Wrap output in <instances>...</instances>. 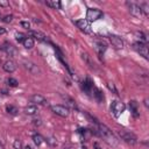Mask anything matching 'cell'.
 <instances>
[{
  "instance_id": "6da1fadb",
  "label": "cell",
  "mask_w": 149,
  "mask_h": 149,
  "mask_svg": "<svg viewBox=\"0 0 149 149\" xmlns=\"http://www.w3.org/2000/svg\"><path fill=\"white\" fill-rule=\"evenodd\" d=\"M125 109H126V106H125V104L121 102V101L115 100V101H113L112 105H111V112H112V114H113L115 118H119V116L125 112Z\"/></svg>"
},
{
  "instance_id": "7a4b0ae2",
  "label": "cell",
  "mask_w": 149,
  "mask_h": 149,
  "mask_svg": "<svg viewBox=\"0 0 149 149\" xmlns=\"http://www.w3.org/2000/svg\"><path fill=\"white\" fill-rule=\"evenodd\" d=\"M119 135H120V137L126 142V143H128V144H135L136 142H137V137L133 134V133H130V132H127V130H119Z\"/></svg>"
},
{
  "instance_id": "3957f363",
  "label": "cell",
  "mask_w": 149,
  "mask_h": 149,
  "mask_svg": "<svg viewBox=\"0 0 149 149\" xmlns=\"http://www.w3.org/2000/svg\"><path fill=\"white\" fill-rule=\"evenodd\" d=\"M101 16H102V12L100 9H97V8H88L87 12H86V20L88 22L97 21Z\"/></svg>"
},
{
  "instance_id": "277c9868",
  "label": "cell",
  "mask_w": 149,
  "mask_h": 149,
  "mask_svg": "<svg viewBox=\"0 0 149 149\" xmlns=\"http://www.w3.org/2000/svg\"><path fill=\"white\" fill-rule=\"evenodd\" d=\"M50 108H51V111H52L55 114H57V115H59V116H62V118H66V116H69V114H70V109H69V107H66V106L54 105V106H51Z\"/></svg>"
},
{
  "instance_id": "5b68a950",
  "label": "cell",
  "mask_w": 149,
  "mask_h": 149,
  "mask_svg": "<svg viewBox=\"0 0 149 149\" xmlns=\"http://www.w3.org/2000/svg\"><path fill=\"white\" fill-rule=\"evenodd\" d=\"M133 48H134V50H136V51H137V52H139L141 56H143V58L148 59L149 54H148V47L146 45V43H142V42H136V43H134Z\"/></svg>"
},
{
  "instance_id": "8992f818",
  "label": "cell",
  "mask_w": 149,
  "mask_h": 149,
  "mask_svg": "<svg viewBox=\"0 0 149 149\" xmlns=\"http://www.w3.org/2000/svg\"><path fill=\"white\" fill-rule=\"evenodd\" d=\"M76 26L84 33L86 34H92V29H91V26H90V22L86 20V19H81V20H78L76 21Z\"/></svg>"
},
{
  "instance_id": "52a82bcc",
  "label": "cell",
  "mask_w": 149,
  "mask_h": 149,
  "mask_svg": "<svg viewBox=\"0 0 149 149\" xmlns=\"http://www.w3.org/2000/svg\"><path fill=\"white\" fill-rule=\"evenodd\" d=\"M127 6L129 7V12H130L132 15L141 16L142 12H141V8H140V6L137 3H135V2H127Z\"/></svg>"
},
{
  "instance_id": "ba28073f",
  "label": "cell",
  "mask_w": 149,
  "mask_h": 149,
  "mask_svg": "<svg viewBox=\"0 0 149 149\" xmlns=\"http://www.w3.org/2000/svg\"><path fill=\"white\" fill-rule=\"evenodd\" d=\"M81 90H83L85 93L90 94V93L92 92V90H93V81H92L90 78H86V79L81 83Z\"/></svg>"
},
{
  "instance_id": "9c48e42d",
  "label": "cell",
  "mask_w": 149,
  "mask_h": 149,
  "mask_svg": "<svg viewBox=\"0 0 149 149\" xmlns=\"http://www.w3.org/2000/svg\"><path fill=\"white\" fill-rule=\"evenodd\" d=\"M109 41H111V43H112L116 49H122V48H123V41H122L119 36H116V35H111V36H109Z\"/></svg>"
},
{
  "instance_id": "30bf717a",
  "label": "cell",
  "mask_w": 149,
  "mask_h": 149,
  "mask_svg": "<svg viewBox=\"0 0 149 149\" xmlns=\"http://www.w3.org/2000/svg\"><path fill=\"white\" fill-rule=\"evenodd\" d=\"M30 101L34 102V104H37V105H47L48 104L47 99L43 95H41V94H34V95H31L30 97Z\"/></svg>"
},
{
  "instance_id": "8fae6325",
  "label": "cell",
  "mask_w": 149,
  "mask_h": 149,
  "mask_svg": "<svg viewBox=\"0 0 149 149\" xmlns=\"http://www.w3.org/2000/svg\"><path fill=\"white\" fill-rule=\"evenodd\" d=\"M2 68H3V70L6 71V72H8V73H12V72H14L15 70H16V64L13 62V61H6L5 63H3V65H2Z\"/></svg>"
},
{
  "instance_id": "7c38bea8",
  "label": "cell",
  "mask_w": 149,
  "mask_h": 149,
  "mask_svg": "<svg viewBox=\"0 0 149 149\" xmlns=\"http://www.w3.org/2000/svg\"><path fill=\"white\" fill-rule=\"evenodd\" d=\"M29 35L31 37H35L37 41H41V42H45L47 41V36L43 33L38 31V30H29Z\"/></svg>"
},
{
  "instance_id": "4fadbf2b",
  "label": "cell",
  "mask_w": 149,
  "mask_h": 149,
  "mask_svg": "<svg viewBox=\"0 0 149 149\" xmlns=\"http://www.w3.org/2000/svg\"><path fill=\"white\" fill-rule=\"evenodd\" d=\"M23 65H24V68H26L29 72H31V73H34V74L40 73V69H38L37 65H35L34 63H31V62H23Z\"/></svg>"
},
{
  "instance_id": "5bb4252c",
  "label": "cell",
  "mask_w": 149,
  "mask_h": 149,
  "mask_svg": "<svg viewBox=\"0 0 149 149\" xmlns=\"http://www.w3.org/2000/svg\"><path fill=\"white\" fill-rule=\"evenodd\" d=\"M129 109L133 114L134 118H137L140 115V112H139V104L135 101V100H132L129 101Z\"/></svg>"
},
{
  "instance_id": "9a60e30c",
  "label": "cell",
  "mask_w": 149,
  "mask_h": 149,
  "mask_svg": "<svg viewBox=\"0 0 149 149\" xmlns=\"http://www.w3.org/2000/svg\"><path fill=\"white\" fill-rule=\"evenodd\" d=\"M106 49H107L106 43H104L102 41H97L95 42V50H97V52L99 55H102L106 51Z\"/></svg>"
},
{
  "instance_id": "2e32d148",
  "label": "cell",
  "mask_w": 149,
  "mask_h": 149,
  "mask_svg": "<svg viewBox=\"0 0 149 149\" xmlns=\"http://www.w3.org/2000/svg\"><path fill=\"white\" fill-rule=\"evenodd\" d=\"M24 113L28 115H34L37 113V107L35 105H28L24 107Z\"/></svg>"
},
{
  "instance_id": "e0dca14e",
  "label": "cell",
  "mask_w": 149,
  "mask_h": 149,
  "mask_svg": "<svg viewBox=\"0 0 149 149\" xmlns=\"http://www.w3.org/2000/svg\"><path fill=\"white\" fill-rule=\"evenodd\" d=\"M22 43H23V47H24L26 49H31V48L34 47V40H33L31 37H26Z\"/></svg>"
},
{
  "instance_id": "ac0fdd59",
  "label": "cell",
  "mask_w": 149,
  "mask_h": 149,
  "mask_svg": "<svg viewBox=\"0 0 149 149\" xmlns=\"http://www.w3.org/2000/svg\"><path fill=\"white\" fill-rule=\"evenodd\" d=\"M81 58H83V61L90 66V68H93V63H92V61H91V57L88 56V54H86V52H83L81 54Z\"/></svg>"
},
{
  "instance_id": "d6986e66",
  "label": "cell",
  "mask_w": 149,
  "mask_h": 149,
  "mask_svg": "<svg viewBox=\"0 0 149 149\" xmlns=\"http://www.w3.org/2000/svg\"><path fill=\"white\" fill-rule=\"evenodd\" d=\"M3 50H5L9 56H13L14 52H15L13 45H10V44H8V43H5V44H3Z\"/></svg>"
},
{
  "instance_id": "ffe728a7",
  "label": "cell",
  "mask_w": 149,
  "mask_h": 149,
  "mask_svg": "<svg viewBox=\"0 0 149 149\" xmlns=\"http://www.w3.org/2000/svg\"><path fill=\"white\" fill-rule=\"evenodd\" d=\"M45 3H47V6H49V7H52V8H55V9H59V8H61V2H59V1H56V0L47 1Z\"/></svg>"
},
{
  "instance_id": "44dd1931",
  "label": "cell",
  "mask_w": 149,
  "mask_h": 149,
  "mask_svg": "<svg viewBox=\"0 0 149 149\" xmlns=\"http://www.w3.org/2000/svg\"><path fill=\"white\" fill-rule=\"evenodd\" d=\"M6 112L8 113V114H10V115H16L17 114V108L15 107V106H13V105H8L7 107H6Z\"/></svg>"
},
{
  "instance_id": "7402d4cb",
  "label": "cell",
  "mask_w": 149,
  "mask_h": 149,
  "mask_svg": "<svg viewBox=\"0 0 149 149\" xmlns=\"http://www.w3.org/2000/svg\"><path fill=\"white\" fill-rule=\"evenodd\" d=\"M33 141H34V143L38 147V146L42 144V142H43V137H42L40 134H35V135L33 136Z\"/></svg>"
},
{
  "instance_id": "603a6c76",
  "label": "cell",
  "mask_w": 149,
  "mask_h": 149,
  "mask_svg": "<svg viewBox=\"0 0 149 149\" xmlns=\"http://www.w3.org/2000/svg\"><path fill=\"white\" fill-rule=\"evenodd\" d=\"M94 98H95L99 102H102V101H104V95H102V93H101L98 88L94 90Z\"/></svg>"
},
{
  "instance_id": "cb8c5ba5",
  "label": "cell",
  "mask_w": 149,
  "mask_h": 149,
  "mask_svg": "<svg viewBox=\"0 0 149 149\" xmlns=\"http://www.w3.org/2000/svg\"><path fill=\"white\" fill-rule=\"evenodd\" d=\"M139 6H140V8H141V12H143L146 15L149 14V5H148L147 2H143V3L139 5Z\"/></svg>"
},
{
  "instance_id": "d4e9b609",
  "label": "cell",
  "mask_w": 149,
  "mask_h": 149,
  "mask_svg": "<svg viewBox=\"0 0 149 149\" xmlns=\"http://www.w3.org/2000/svg\"><path fill=\"white\" fill-rule=\"evenodd\" d=\"M135 35L137 36V38L140 40V42L144 43V42L147 41V36H146V35H144L142 31H136V33H135Z\"/></svg>"
},
{
  "instance_id": "484cf974",
  "label": "cell",
  "mask_w": 149,
  "mask_h": 149,
  "mask_svg": "<svg viewBox=\"0 0 149 149\" xmlns=\"http://www.w3.org/2000/svg\"><path fill=\"white\" fill-rule=\"evenodd\" d=\"M7 83H8V85H9V86H12V87H16V86H17V84H19V83H17V80H16V79H14V78H12V77L7 79Z\"/></svg>"
},
{
  "instance_id": "4316f807",
  "label": "cell",
  "mask_w": 149,
  "mask_h": 149,
  "mask_svg": "<svg viewBox=\"0 0 149 149\" xmlns=\"http://www.w3.org/2000/svg\"><path fill=\"white\" fill-rule=\"evenodd\" d=\"M15 37H16V41H17V42H23L27 36H26L24 34H22V33H16Z\"/></svg>"
},
{
  "instance_id": "83f0119b",
  "label": "cell",
  "mask_w": 149,
  "mask_h": 149,
  "mask_svg": "<svg viewBox=\"0 0 149 149\" xmlns=\"http://www.w3.org/2000/svg\"><path fill=\"white\" fill-rule=\"evenodd\" d=\"M66 100H68V106H70L71 108H77V107H76V102H74L72 99L66 98Z\"/></svg>"
},
{
  "instance_id": "f1b7e54d",
  "label": "cell",
  "mask_w": 149,
  "mask_h": 149,
  "mask_svg": "<svg viewBox=\"0 0 149 149\" xmlns=\"http://www.w3.org/2000/svg\"><path fill=\"white\" fill-rule=\"evenodd\" d=\"M13 146H14V148H15V149H21V147H22V144H21V141H20V140H15V141H14V143H13Z\"/></svg>"
},
{
  "instance_id": "f546056e",
  "label": "cell",
  "mask_w": 149,
  "mask_h": 149,
  "mask_svg": "<svg viewBox=\"0 0 149 149\" xmlns=\"http://www.w3.org/2000/svg\"><path fill=\"white\" fill-rule=\"evenodd\" d=\"M12 20H13V15H6V16L2 19V21H3V22H6V23L12 22Z\"/></svg>"
},
{
  "instance_id": "4dcf8cb0",
  "label": "cell",
  "mask_w": 149,
  "mask_h": 149,
  "mask_svg": "<svg viewBox=\"0 0 149 149\" xmlns=\"http://www.w3.org/2000/svg\"><path fill=\"white\" fill-rule=\"evenodd\" d=\"M107 86H108V88H109L111 91H113L114 93H116V94H118V91H116V88H115V86H114V84H113V83H108V84H107Z\"/></svg>"
},
{
  "instance_id": "1f68e13d",
  "label": "cell",
  "mask_w": 149,
  "mask_h": 149,
  "mask_svg": "<svg viewBox=\"0 0 149 149\" xmlns=\"http://www.w3.org/2000/svg\"><path fill=\"white\" fill-rule=\"evenodd\" d=\"M21 26H22L23 28H26V29H29V28H30V23H29L28 21H21Z\"/></svg>"
},
{
  "instance_id": "d6a6232c",
  "label": "cell",
  "mask_w": 149,
  "mask_h": 149,
  "mask_svg": "<svg viewBox=\"0 0 149 149\" xmlns=\"http://www.w3.org/2000/svg\"><path fill=\"white\" fill-rule=\"evenodd\" d=\"M48 143L51 144V146H56V144H57V142H56V140H55L54 137H50V139L48 140Z\"/></svg>"
},
{
  "instance_id": "836d02e7",
  "label": "cell",
  "mask_w": 149,
  "mask_h": 149,
  "mask_svg": "<svg viewBox=\"0 0 149 149\" xmlns=\"http://www.w3.org/2000/svg\"><path fill=\"white\" fill-rule=\"evenodd\" d=\"M0 6H1V7H7V6H9V2H8V1L0 0Z\"/></svg>"
},
{
  "instance_id": "e575fe53",
  "label": "cell",
  "mask_w": 149,
  "mask_h": 149,
  "mask_svg": "<svg viewBox=\"0 0 149 149\" xmlns=\"http://www.w3.org/2000/svg\"><path fill=\"white\" fill-rule=\"evenodd\" d=\"M64 149H74V146L73 144H66V146H64Z\"/></svg>"
},
{
  "instance_id": "d590c367",
  "label": "cell",
  "mask_w": 149,
  "mask_h": 149,
  "mask_svg": "<svg viewBox=\"0 0 149 149\" xmlns=\"http://www.w3.org/2000/svg\"><path fill=\"white\" fill-rule=\"evenodd\" d=\"M5 33H6V29L2 28V27H0V35H2V34H5Z\"/></svg>"
},
{
  "instance_id": "8d00e7d4",
  "label": "cell",
  "mask_w": 149,
  "mask_h": 149,
  "mask_svg": "<svg viewBox=\"0 0 149 149\" xmlns=\"http://www.w3.org/2000/svg\"><path fill=\"white\" fill-rule=\"evenodd\" d=\"M34 125H41V122H40V120H34Z\"/></svg>"
},
{
  "instance_id": "74e56055",
  "label": "cell",
  "mask_w": 149,
  "mask_h": 149,
  "mask_svg": "<svg viewBox=\"0 0 149 149\" xmlns=\"http://www.w3.org/2000/svg\"><path fill=\"white\" fill-rule=\"evenodd\" d=\"M93 146H94V148H95V149H100V147H99V144H98V143H94Z\"/></svg>"
},
{
  "instance_id": "f35d334b",
  "label": "cell",
  "mask_w": 149,
  "mask_h": 149,
  "mask_svg": "<svg viewBox=\"0 0 149 149\" xmlns=\"http://www.w3.org/2000/svg\"><path fill=\"white\" fill-rule=\"evenodd\" d=\"M144 105H146V106H147V107H148V100H147V99H146V100H144Z\"/></svg>"
},
{
  "instance_id": "ab89813d",
  "label": "cell",
  "mask_w": 149,
  "mask_h": 149,
  "mask_svg": "<svg viewBox=\"0 0 149 149\" xmlns=\"http://www.w3.org/2000/svg\"><path fill=\"white\" fill-rule=\"evenodd\" d=\"M24 149H31V147H30V146H26Z\"/></svg>"
},
{
  "instance_id": "60d3db41",
  "label": "cell",
  "mask_w": 149,
  "mask_h": 149,
  "mask_svg": "<svg viewBox=\"0 0 149 149\" xmlns=\"http://www.w3.org/2000/svg\"><path fill=\"white\" fill-rule=\"evenodd\" d=\"M81 149H86V147H83V148H81Z\"/></svg>"
}]
</instances>
